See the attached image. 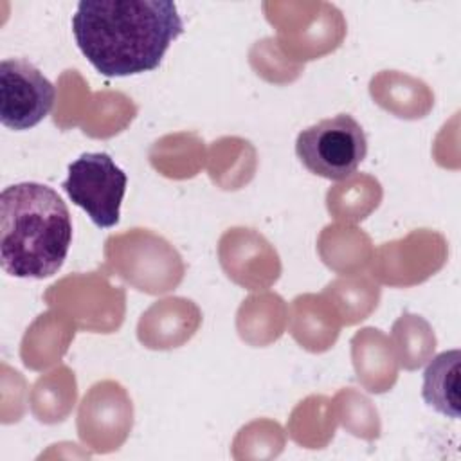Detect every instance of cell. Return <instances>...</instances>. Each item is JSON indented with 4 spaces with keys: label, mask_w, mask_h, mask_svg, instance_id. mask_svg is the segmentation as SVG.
Listing matches in <instances>:
<instances>
[{
    "label": "cell",
    "mask_w": 461,
    "mask_h": 461,
    "mask_svg": "<svg viewBox=\"0 0 461 461\" xmlns=\"http://www.w3.org/2000/svg\"><path fill=\"white\" fill-rule=\"evenodd\" d=\"M72 32L99 74L124 77L155 70L184 23L171 0H81Z\"/></svg>",
    "instance_id": "1"
},
{
    "label": "cell",
    "mask_w": 461,
    "mask_h": 461,
    "mask_svg": "<svg viewBox=\"0 0 461 461\" xmlns=\"http://www.w3.org/2000/svg\"><path fill=\"white\" fill-rule=\"evenodd\" d=\"M72 243V220L63 198L49 185L20 182L0 194V265L22 279L54 276Z\"/></svg>",
    "instance_id": "2"
},
{
    "label": "cell",
    "mask_w": 461,
    "mask_h": 461,
    "mask_svg": "<svg viewBox=\"0 0 461 461\" xmlns=\"http://www.w3.org/2000/svg\"><path fill=\"white\" fill-rule=\"evenodd\" d=\"M301 164L328 180H346L367 155V137L349 115L339 113L304 128L295 140Z\"/></svg>",
    "instance_id": "3"
},
{
    "label": "cell",
    "mask_w": 461,
    "mask_h": 461,
    "mask_svg": "<svg viewBox=\"0 0 461 461\" xmlns=\"http://www.w3.org/2000/svg\"><path fill=\"white\" fill-rule=\"evenodd\" d=\"M128 176L108 153H83L68 166L63 189L101 229L119 223Z\"/></svg>",
    "instance_id": "4"
},
{
    "label": "cell",
    "mask_w": 461,
    "mask_h": 461,
    "mask_svg": "<svg viewBox=\"0 0 461 461\" xmlns=\"http://www.w3.org/2000/svg\"><path fill=\"white\" fill-rule=\"evenodd\" d=\"M56 101L54 85L27 59L0 63V122L22 131L41 122Z\"/></svg>",
    "instance_id": "5"
},
{
    "label": "cell",
    "mask_w": 461,
    "mask_h": 461,
    "mask_svg": "<svg viewBox=\"0 0 461 461\" xmlns=\"http://www.w3.org/2000/svg\"><path fill=\"white\" fill-rule=\"evenodd\" d=\"M459 349H450L436 355L423 371L421 396L425 403L452 420L459 418Z\"/></svg>",
    "instance_id": "6"
}]
</instances>
